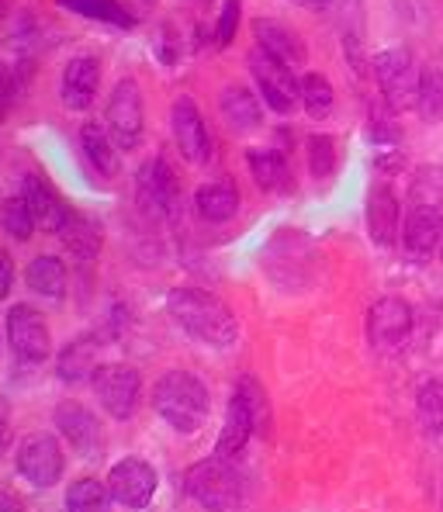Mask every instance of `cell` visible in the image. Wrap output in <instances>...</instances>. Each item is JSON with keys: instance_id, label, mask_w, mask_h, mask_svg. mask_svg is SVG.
I'll list each match as a JSON object with an SVG mask.
<instances>
[{"instance_id": "5bb4252c", "label": "cell", "mask_w": 443, "mask_h": 512, "mask_svg": "<svg viewBox=\"0 0 443 512\" xmlns=\"http://www.w3.org/2000/svg\"><path fill=\"white\" fill-rule=\"evenodd\" d=\"M156 485H160L156 471L149 468L142 457H125V461H118L108 474L111 499L125 509H146L156 495Z\"/></svg>"}, {"instance_id": "83f0119b", "label": "cell", "mask_w": 443, "mask_h": 512, "mask_svg": "<svg viewBox=\"0 0 443 512\" xmlns=\"http://www.w3.org/2000/svg\"><path fill=\"white\" fill-rule=\"evenodd\" d=\"M59 7H66L70 14L80 18L101 21V25H115V28H135V14L122 0H56Z\"/></svg>"}, {"instance_id": "277c9868", "label": "cell", "mask_w": 443, "mask_h": 512, "mask_svg": "<svg viewBox=\"0 0 443 512\" xmlns=\"http://www.w3.org/2000/svg\"><path fill=\"white\" fill-rule=\"evenodd\" d=\"M184 488L208 512H239L246 499L243 478L225 457H208V461H198L194 468H187Z\"/></svg>"}, {"instance_id": "4316f807", "label": "cell", "mask_w": 443, "mask_h": 512, "mask_svg": "<svg viewBox=\"0 0 443 512\" xmlns=\"http://www.w3.org/2000/svg\"><path fill=\"white\" fill-rule=\"evenodd\" d=\"M25 281H28V288H32L35 295L59 301V298L66 295V284H70V274H66V263L59 260V256L42 253V256H35V260L28 263Z\"/></svg>"}, {"instance_id": "9a60e30c", "label": "cell", "mask_w": 443, "mask_h": 512, "mask_svg": "<svg viewBox=\"0 0 443 512\" xmlns=\"http://www.w3.org/2000/svg\"><path fill=\"white\" fill-rule=\"evenodd\" d=\"M412 333V305L405 298H378L367 312V340L378 350H392Z\"/></svg>"}, {"instance_id": "8d00e7d4", "label": "cell", "mask_w": 443, "mask_h": 512, "mask_svg": "<svg viewBox=\"0 0 443 512\" xmlns=\"http://www.w3.org/2000/svg\"><path fill=\"white\" fill-rule=\"evenodd\" d=\"M11 284H14V260L7 250H0V301L11 295Z\"/></svg>"}, {"instance_id": "52a82bcc", "label": "cell", "mask_w": 443, "mask_h": 512, "mask_svg": "<svg viewBox=\"0 0 443 512\" xmlns=\"http://www.w3.org/2000/svg\"><path fill=\"white\" fill-rule=\"evenodd\" d=\"M374 80L381 87V97L392 111L416 108V94H419V70L416 59L409 49H381L371 59Z\"/></svg>"}, {"instance_id": "ab89813d", "label": "cell", "mask_w": 443, "mask_h": 512, "mask_svg": "<svg viewBox=\"0 0 443 512\" xmlns=\"http://www.w3.org/2000/svg\"><path fill=\"white\" fill-rule=\"evenodd\" d=\"M0 512H25V502L7 488H0Z\"/></svg>"}, {"instance_id": "b9f144b4", "label": "cell", "mask_w": 443, "mask_h": 512, "mask_svg": "<svg viewBox=\"0 0 443 512\" xmlns=\"http://www.w3.org/2000/svg\"><path fill=\"white\" fill-rule=\"evenodd\" d=\"M0 343H4V340H0Z\"/></svg>"}, {"instance_id": "8fae6325", "label": "cell", "mask_w": 443, "mask_h": 512, "mask_svg": "<svg viewBox=\"0 0 443 512\" xmlns=\"http://www.w3.org/2000/svg\"><path fill=\"white\" fill-rule=\"evenodd\" d=\"M7 343L21 364H45L52 357V336L39 308L14 305L7 312Z\"/></svg>"}, {"instance_id": "8992f818", "label": "cell", "mask_w": 443, "mask_h": 512, "mask_svg": "<svg viewBox=\"0 0 443 512\" xmlns=\"http://www.w3.org/2000/svg\"><path fill=\"white\" fill-rule=\"evenodd\" d=\"M104 128H108L111 142H115L122 153H132L142 142V132H146V108H142V90L132 77L118 80L115 90H111L108 108H104Z\"/></svg>"}, {"instance_id": "d4e9b609", "label": "cell", "mask_w": 443, "mask_h": 512, "mask_svg": "<svg viewBox=\"0 0 443 512\" xmlns=\"http://www.w3.org/2000/svg\"><path fill=\"white\" fill-rule=\"evenodd\" d=\"M194 208L205 222H229L239 212V187L229 177L201 184L198 194H194Z\"/></svg>"}, {"instance_id": "d6986e66", "label": "cell", "mask_w": 443, "mask_h": 512, "mask_svg": "<svg viewBox=\"0 0 443 512\" xmlns=\"http://www.w3.org/2000/svg\"><path fill=\"white\" fill-rule=\"evenodd\" d=\"M21 198L32 205V212H35V218H39L42 229L56 236L66 212H70V205L59 198L56 187H52L42 173H25V177H21Z\"/></svg>"}, {"instance_id": "d590c367", "label": "cell", "mask_w": 443, "mask_h": 512, "mask_svg": "<svg viewBox=\"0 0 443 512\" xmlns=\"http://www.w3.org/2000/svg\"><path fill=\"white\" fill-rule=\"evenodd\" d=\"M239 14H243V0H225L219 21H215V45H222V49L232 45L239 32Z\"/></svg>"}, {"instance_id": "44dd1931", "label": "cell", "mask_w": 443, "mask_h": 512, "mask_svg": "<svg viewBox=\"0 0 443 512\" xmlns=\"http://www.w3.org/2000/svg\"><path fill=\"white\" fill-rule=\"evenodd\" d=\"M101 371V343L94 336H77L59 350L56 357V374L66 384H84L94 381V374Z\"/></svg>"}, {"instance_id": "2e32d148", "label": "cell", "mask_w": 443, "mask_h": 512, "mask_svg": "<svg viewBox=\"0 0 443 512\" xmlns=\"http://www.w3.org/2000/svg\"><path fill=\"white\" fill-rule=\"evenodd\" d=\"M97 87H101V59L97 56H73L63 70V80H59V94H63L66 108L87 111L97 97Z\"/></svg>"}, {"instance_id": "5b68a950", "label": "cell", "mask_w": 443, "mask_h": 512, "mask_svg": "<svg viewBox=\"0 0 443 512\" xmlns=\"http://www.w3.org/2000/svg\"><path fill=\"white\" fill-rule=\"evenodd\" d=\"M246 63H250V73H253V80H257V90L267 101L270 111H277V115H291V111L302 104V80L295 77V70H291L288 63H281L277 56H270V52H264L260 45L246 56Z\"/></svg>"}, {"instance_id": "6da1fadb", "label": "cell", "mask_w": 443, "mask_h": 512, "mask_svg": "<svg viewBox=\"0 0 443 512\" xmlns=\"http://www.w3.org/2000/svg\"><path fill=\"white\" fill-rule=\"evenodd\" d=\"M399 239L405 256L416 263L430 260L443 243V167L437 163H423L412 173Z\"/></svg>"}, {"instance_id": "f35d334b", "label": "cell", "mask_w": 443, "mask_h": 512, "mask_svg": "<svg viewBox=\"0 0 443 512\" xmlns=\"http://www.w3.org/2000/svg\"><path fill=\"white\" fill-rule=\"evenodd\" d=\"M11 80H7V73L0 70V125H4V118H7V108H11Z\"/></svg>"}, {"instance_id": "4fadbf2b", "label": "cell", "mask_w": 443, "mask_h": 512, "mask_svg": "<svg viewBox=\"0 0 443 512\" xmlns=\"http://www.w3.org/2000/svg\"><path fill=\"white\" fill-rule=\"evenodd\" d=\"M52 423L63 433V440L77 450L80 457L94 461L104 454V426L97 423V416L80 402H59L52 412Z\"/></svg>"}, {"instance_id": "7a4b0ae2", "label": "cell", "mask_w": 443, "mask_h": 512, "mask_svg": "<svg viewBox=\"0 0 443 512\" xmlns=\"http://www.w3.org/2000/svg\"><path fill=\"white\" fill-rule=\"evenodd\" d=\"M167 312L187 336H194V340L205 346H215V350H229V346H236L239 340L236 315H232V308L225 305L222 298H215L212 291L174 288L167 295Z\"/></svg>"}, {"instance_id": "f1b7e54d", "label": "cell", "mask_w": 443, "mask_h": 512, "mask_svg": "<svg viewBox=\"0 0 443 512\" xmlns=\"http://www.w3.org/2000/svg\"><path fill=\"white\" fill-rule=\"evenodd\" d=\"M0 229L11 239H18V243H28V239L35 236L39 218H35L32 205H28L21 194H11V198L0 201Z\"/></svg>"}, {"instance_id": "30bf717a", "label": "cell", "mask_w": 443, "mask_h": 512, "mask_svg": "<svg viewBox=\"0 0 443 512\" xmlns=\"http://www.w3.org/2000/svg\"><path fill=\"white\" fill-rule=\"evenodd\" d=\"M135 198L153 218H174L180 208V180L163 156L146 160L135 173Z\"/></svg>"}, {"instance_id": "603a6c76", "label": "cell", "mask_w": 443, "mask_h": 512, "mask_svg": "<svg viewBox=\"0 0 443 512\" xmlns=\"http://www.w3.org/2000/svg\"><path fill=\"white\" fill-rule=\"evenodd\" d=\"M246 163H250V173L260 191H267V194L295 191V173H291V163L281 149H250Z\"/></svg>"}, {"instance_id": "4dcf8cb0", "label": "cell", "mask_w": 443, "mask_h": 512, "mask_svg": "<svg viewBox=\"0 0 443 512\" xmlns=\"http://www.w3.org/2000/svg\"><path fill=\"white\" fill-rule=\"evenodd\" d=\"M416 412H419V423H423L426 433H433V436L443 433V378H430V381L419 384Z\"/></svg>"}, {"instance_id": "e575fe53", "label": "cell", "mask_w": 443, "mask_h": 512, "mask_svg": "<svg viewBox=\"0 0 443 512\" xmlns=\"http://www.w3.org/2000/svg\"><path fill=\"white\" fill-rule=\"evenodd\" d=\"M309 170L315 180L333 177V170H336V139L333 135H309Z\"/></svg>"}, {"instance_id": "836d02e7", "label": "cell", "mask_w": 443, "mask_h": 512, "mask_svg": "<svg viewBox=\"0 0 443 512\" xmlns=\"http://www.w3.org/2000/svg\"><path fill=\"white\" fill-rule=\"evenodd\" d=\"M236 391L246 398V405H250L253 423H257V433H260V436H267V426H270V402H267L264 384H260L257 378H250V374H246V378H239Z\"/></svg>"}, {"instance_id": "d6a6232c", "label": "cell", "mask_w": 443, "mask_h": 512, "mask_svg": "<svg viewBox=\"0 0 443 512\" xmlns=\"http://www.w3.org/2000/svg\"><path fill=\"white\" fill-rule=\"evenodd\" d=\"M333 84H329L322 73H305L302 77V104L305 111H309L312 118H326L329 111H333Z\"/></svg>"}, {"instance_id": "f546056e", "label": "cell", "mask_w": 443, "mask_h": 512, "mask_svg": "<svg viewBox=\"0 0 443 512\" xmlns=\"http://www.w3.org/2000/svg\"><path fill=\"white\" fill-rule=\"evenodd\" d=\"M66 512H111V492L97 478H77L66 488Z\"/></svg>"}, {"instance_id": "3957f363", "label": "cell", "mask_w": 443, "mask_h": 512, "mask_svg": "<svg viewBox=\"0 0 443 512\" xmlns=\"http://www.w3.org/2000/svg\"><path fill=\"white\" fill-rule=\"evenodd\" d=\"M153 409L177 433H198L208 423L212 395H208L205 381L194 378V374L167 371L153 384Z\"/></svg>"}, {"instance_id": "1f68e13d", "label": "cell", "mask_w": 443, "mask_h": 512, "mask_svg": "<svg viewBox=\"0 0 443 512\" xmlns=\"http://www.w3.org/2000/svg\"><path fill=\"white\" fill-rule=\"evenodd\" d=\"M416 111L423 122H440L443 118V70H437V66L419 73Z\"/></svg>"}, {"instance_id": "484cf974", "label": "cell", "mask_w": 443, "mask_h": 512, "mask_svg": "<svg viewBox=\"0 0 443 512\" xmlns=\"http://www.w3.org/2000/svg\"><path fill=\"white\" fill-rule=\"evenodd\" d=\"M80 149H84L87 163L101 173V177H118V173H122V156H118V146L111 142L108 128L87 122L80 128Z\"/></svg>"}, {"instance_id": "cb8c5ba5", "label": "cell", "mask_w": 443, "mask_h": 512, "mask_svg": "<svg viewBox=\"0 0 443 512\" xmlns=\"http://www.w3.org/2000/svg\"><path fill=\"white\" fill-rule=\"evenodd\" d=\"M219 108H222V118L229 122L232 132L246 135V132H257V128L264 125V108H260V97L253 94L250 87H239V84L225 87Z\"/></svg>"}, {"instance_id": "7c38bea8", "label": "cell", "mask_w": 443, "mask_h": 512, "mask_svg": "<svg viewBox=\"0 0 443 512\" xmlns=\"http://www.w3.org/2000/svg\"><path fill=\"white\" fill-rule=\"evenodd\" d=\"M170 128H174V142L187 163L201 167V163L212 160V135H208V125L194 97H177L174 111H170Z\"/></svg>"}, {"instance_id": "ffe728a7", "label": "cell", "mask_w": 443, "mask_h": 512, "mask_svg": "<svg viewBox=\"0 0 443 512\" xmlns=\"http://www.w3.org/2000/svg\"><path fill=\"white\" fill-rule=\"evenodd\" d=\"M257 433V423H253V412L246 405V398L239 391H232L229 409H225V423L219 433V443H215V457H225V461H236L246 450L250 436Z\"/></svg>"}, {"instance_id": "ba28073f", "label": "cell", "mask_w": 443, "mask_h": 512, "mask_svg": "<svg viewBox=\"0 0 443 512\" xmlns=\"http://www.w3.org/2000/svg\"><path fill=\"white\" fill-rule=\"evenodd\" d=\"M14 468H18L21 478L35 488H52L66 471V454L59 447L56 436L49 433H32L18 443L14 450Z\"/></svg>"}, {"instance_id": "ac0fdd59", "label": "cell", "mask_w": 443, "mask_h": 512, "mask_svg": "<svg viewBox=\"0 0 443 512\" xmlns=\"http://www.w3.org/2000/svg\"><path fill=\"white\" fill-rule=\"evenodd\" d=\"M253 35H257V45L270 56H277L281 63H288L291 70L295 66H302L305 59H309V49H305L302 35L295 32V28H288L284 21L277 18H257L253 21Z\"/></svg>"}, {"instance_id": "e0dca14e", "label": "cell", "mask_w": 443, "mask_h": 512, "mask_svg": "<svg viewBox=\"0 0 443 512\" xmlns=\"http://www.w3.org/2000/svg\"><path fill=\"white\" fill-rule=\"evenodd\" d=\"M367 229L378 246H395L402 236V205L388 184H374L367 194Z\"/></svg>"}, {"instance_id": "7402d4cb", "label": "cell", "mask_w": 443, "mask_h": 512, "mask_svg": "<svg viewBox=\"0 0 443 512\" xmlns=\"http://www.w3.org/2000/svg\"><path fill=\"white\" fill-rule=\"evenodd\" d=\"M56 236L63 239L66 250H70L73 256H80V260H94V256L101 253V246H104L101 222H97L94 215H87V212H77V208H70V212H66Z\"/></svg>"}, {"instance_id": "74e56055", "label": "cell", "mask_w": 443, "mask_h": 512, "mask_svg": "<svg viewBox=\"0 0 443 512\" xmlns=\"http://www.w3.org/2000/svg\"><path fill=\"white\" fill-rule=\"evenodd\" d=\"M7 440H11V405L0 395V450L7 447Z\"/></svg>"}, {"instance_id": "60d3db41", "label": "cell", "mask_w": 443, "mask_h": 512, "mask_svg": "<svg viewBox=\"0 0 443 512\" xmlns=\"http://www.w3.org/2000/svg\"><path fill=\"white\" fill-rule=\"evenodd\" d=\"M309 4H326V0H309Z\"/></svg>"}, {"instance_id": "7bdbcfd3", "label": "cell", "mask_w": 443, "mask_h": 512, "mask_svg": "<svg viewBox=\"0 0 443 512\" xmlns=\"http://www.w3.org/2000/svg\"><path fill=\"white\" fill-rule=\"evenodd\" d=\"M440 260H443V256H440Z\"/></svg>"}, {"instance_id": "9c48e42d", "label": "cell", "mask_w": 443, "mask_h": 512, "mask_svg": "<svg viewBox=\"0 0 443 512\" xmlns=\"http://www.w3.org/2000/svg\"><path fill=\"white\" fill-rule=\"evenodd\" d=\"M94 395L101 402V409L108 412L111 419L125 423V419L135 416L139 409V395H142V378L139 371L129 364H101V371L94 374Z\"/></svg>"}]
</instances>
